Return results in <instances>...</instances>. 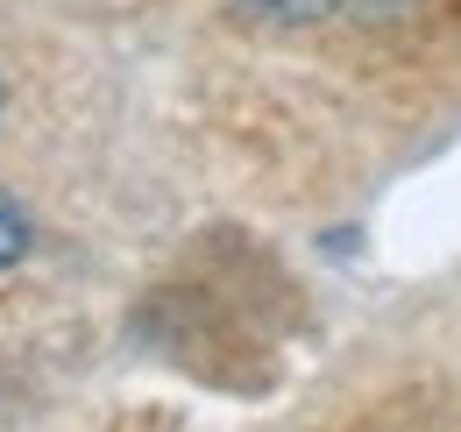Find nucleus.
Masks as SVG:
<instances>
[{"label": "nucleus", "mask_w": 461, "mask_h": 432, "mask_svg": "<svg viewBox=\"0 0 461 432\" xmlns=\"http://www.w3.org/2000/svg\"><path fill=\"white\" fill-rule=\"evenodd\" d=\"M0 113H7V86H0Z\"/></svg>", "instance_id": "3"}, {"label": "nucleus", "mask_w": 461, "mask_h": 432, "mask_svg": "<svg viewBox=\"0 0 461 432\" xmlns=\"http://www.w3.org/2000/svg\"><path fill=\"white\" fill-rule=\"evenodd\" d=\"M22 256H29V213L0 192V270H14Z\"/></svg>", "instance_id": "2"}, {"label": "nucleus", "mask_w": 461, "mask_h": 432, "mask_svg": "<svg viewBox=\"0 0 461 432\" xmlns=\"http://www.w3.org/2000/svg\"><path fill=\"white\" fill-rule=\"evenodd\" d=\"M249 22H270V29H305V22H320V14H334L341 0H234Z\"/></svg>", "instance_id": "1"}]
</instances>
